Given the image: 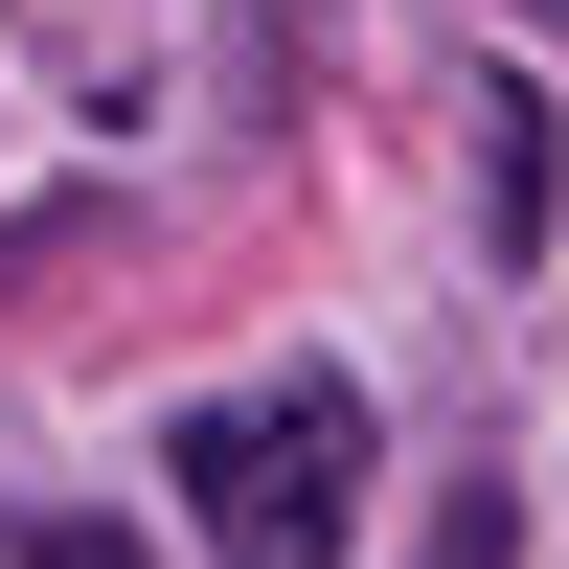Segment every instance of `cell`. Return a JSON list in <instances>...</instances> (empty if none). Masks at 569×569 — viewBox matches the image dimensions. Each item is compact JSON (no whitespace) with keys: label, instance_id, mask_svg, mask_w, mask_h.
<instances>
[{"label":"cell","instance_id":"277c9868","mask_svg":"<svg viewBox=\"0 0 569 569\" xmlns=\"http://www.w3.org/2000/svg\"><path fill=\"white\" fill-rule=\"evenodd\" d=\"M547 23H569V0H547Z\"/></svg>","mask_w":569,"mask_h":569},{"label":"cell","instance_id":"7a4b0ae2","mask_svg":"<svg viewBox=\"0 0 569 569\" xmlns=\"http://www.w3.org/2000/svg\"><path fill=\"white\" fill-rule=\"evenodd\" d=\"M547 206H569V160H547V91H501V137H479V228H501V273L547 251Z\"/></svg>","mask_w":569,"mask_h":569},{"label":"cell","instance_id":"3957f363","mask_svg":"<svg viewBox=\"0 0 569 569\" xmlns=\"http://www.w3.org/2000/svg\"><path fill=\"white\" fill-rule=\"evenodd\" d=\"M501 547H525V501L479 479V501H456V525H433V569H501Z\"/></svg>","mask_w":569,"mask_h":569},{"label":"cell","instance_id":"6da1fadb","mask_svg":"<svg viewBox=\"0 0 569 569\" xmlns=\"http://www.w3.org/2000/svg\"><path fill=\"white\" fill-rule=\"evenodd\" d=\"M182 525L228 569H342L365 547V410L342 388H228L182 410Z\"/></svg>","mask_w":569,"mask_h":569}]
</instances>
